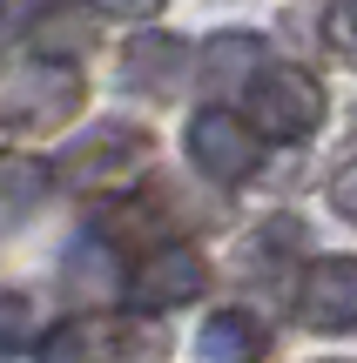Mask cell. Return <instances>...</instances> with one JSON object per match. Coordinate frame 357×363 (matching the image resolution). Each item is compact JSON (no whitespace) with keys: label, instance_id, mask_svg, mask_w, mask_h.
I'll return each instance as SVG.
<instances>
[{"label":"cell","instance_id":"6da1fadb","mask_svg":"<svg viewBox=\"0 0 357 363\" xmlns=\"http://www.w3.org/2000/svg\"><path fill=\"white\" fill-rule=\"evenodd\" d=\"M0 115H7V135L21 142V135H48L61 128V121L81 115V81L67 74L61 61H27V54H13L7 61V94H0Z\"/></svg>","mask_w":357,"mask_h":363},{"label":"cell","instance_id":"7a4b0ae2","mask_svg":"<svg viewBox=\"0 0 357 363\" xmlns=\"http://www.w3.org/2000/svg\"><path fill=\"white\" fill-rule=\"evenodd\" d=\"M148 162H155V142L135 121H101L88 142L54 155V182H67V189H115V182L142 175Z\"/></svg>","mask_w":357,"mask_h":363},{"label":"cell","instance_id":"3957f363","mask_svg":"<svg viewBox=\"0 0 357 363\" xmlns=\"http://www.w3.org/2000/svg\"><path fill=\"white\" fill-rule=\"evenodd\" d=\"M324 121V88L304 67H263V81L250 88V128L263 142H304Z\"/></svg>","mask_w":357,"mask_h":363},{"label":"cell","instance_id":"277c9868","mask_svg":"<svg viewBox=\"0 0 357 363\" xmlns=\"http://www.w3.org/2000/svg\"><path fill=\"white\" fill-rule=\"evenodd\" d=\"M189 155H196V169L209 182H250L256 162H263V135L250 128L243 115H229V108H202L196 121H189Z\"/></svg>","mask_w":357,"mask_h":363},{"label":"cell","instance_id":"5b68a950","mask_svg":"<svg viewBox=\"0 0 357 363\" xmlns=\"http://www.w3.org/2000/svg\"><path fill=\"white\" fill-rule=\"evenodd\" d=\"M202 289H209V262H202L189 242L148 249V256L135 262V276H128V303L135 310H182V303H196Z\"/></svg>","mask_w":357,"mask_h":363},{"label":"cell","instance_id":"8992f818","mask_svg":"<svg viewBox=\"0 0 357 363\" xmlns=\"http://www.w3.org/2000/svg\"><path fill=\"white\" fill-rule=\"evenodd\" d=\"M40 363H135V330L121 316L88 310L40 337Z\"/></svg>","mask_w":357,"mask_h":363},{"label":"cell","instance_id":"52a82bcc","mask_svg":"<svg viewBox=\"0 0 357 363\" xmlns=\"http://www.w3.org/2000/svg\"><path fill=\"white\" fill-rule=\"evenodd\" d=\"M304 323L331 330V337L357 330V262L351 256L310 262V276H304Z\"/></svg>","mask_w":357,"mask_h":363},{"label":"cell","instance_id":"ba28073f","mask_svg":"<svg viewBox=\"0 0 357 363\" xmlns=\"http://www.w3.org/2000/svg\"><path fill=\"white\" fill-rule=\"evenodd\" d=\"M121 74H128V88L169 101V94H182V81H189V48L175 34H135L128 54H121Z\"/></svg>","mask_w":357,"mask_h":363},{"label":"cell","instance_id":"9c48e42d","mask_svg":"<svg viewBox=\"0 0 357 363\" xmlns=\"http://www.w3.org/2000/svg\"><path fill=\"white\" fill-rule=\"evenodd\" d=\"M94 34H101V21H94V0H54V7L34 13V27H27V40H34L40 61H67V54H88Z\"/></svg>","mask_w":357,"mask_h":363},{"label":"cell","instance_id":"30bf717a","mask_svg":"<svg viewBox=\"0 0 357 363\" xmlns=\"http://www.w3.org/2000/svg\"><path fill=\"white\" fill-rule=\"evenodd\" d=\"M256 81H263V40L256 34H209V48H202V88L209 94H229V88L250 94Z\"/></svg>","mask_w":357,"mask_h":363},{"label":"cell","instance_id":"8fae6325","mask_svg":"<svg viewBox=\"0 0 357 363\" xmlns=\"http://www.w3.org/2000/svg\"><path fill=\"white\" fill-rule=\"evenodd\" d=\"M196 350H202V363H256L263 357V330H256V316H243V310H216L209 323H202Z\"/></svg>","mask_w":357,"mask_h":363},{"label":"cell","instance_id":"7c38bea8","mask_svg":"<svg viewBox=\"0 0 357 363\" xmlns=\"http://www.w3.org/2000/svg\"><path fill=\"white\" fill-rule=\"evenodd\" d=\"M324 40H331V54L344 67H357V0H337V7L324 13Z\"/></svg>","mask_w":357,"mask_h":363},{"label":"cell","instance_id":"4fadbf2b","mask_svg":"<svg viewBox=\"0 0 357 363\" xmlns=\"http://www.w3.org/2000/svg\"><path fill=\"white\" fill-rule=\"evenodd\" d=\"M40 175L34 162H21V155H7V222H21L27 216V202H34V189H40Z\"/></svg>","mask_w":357,"mask_h":363},{"label":"cell","instance_id":"5bb4252c","mask_svg":"<svg viewBox=\"0 0 357 363\" xmlns=\"http://www.w3.org/2000/svg\"><path fill=\"white\" fill-rule=\"evenodd\" d=\"M331 208L344 222H357V162H344V169L331 175Z\"/></svg>","mask_w":357,"mask_h":363},{"label":"cell","instance_id":"9a60e30c","mask_svg":"<svg viewBox=\"0 0 357 363\" xmlns=\"http://www.w3.org/2000/svg\"><path fill=\"white\" fill-rule=\"evenodd\" d=\"M94 7H108V13H128V21H148V13H162V0H94Z\"/></svg>","mask_w":357,"mask_h":363},{"label":"cell","instance_id":"2e32d148","mask_svg":"<svg viewBox=\"0 0 357 363\" xmlns=\"http://www.w3.org/2000/svg\"><path fill=\"white\" fill-rule=\"evenodd\" d=\"M27 330V296H7V343H21Z\"/></svg>","mask_w":357,"mask_h":363}]
</instances>
